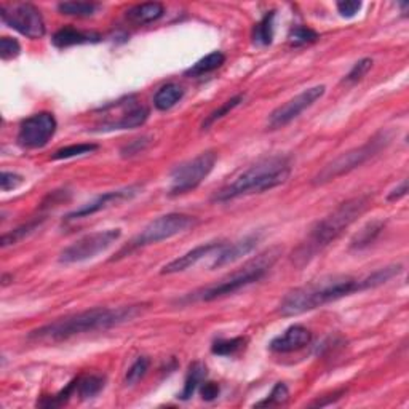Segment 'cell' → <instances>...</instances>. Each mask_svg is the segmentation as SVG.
<instances>
[{"mask_svg":"<svg viewBox=\"0 0 409 409\" xmlns=\"http://www.w3.org/2000/svg\"><path fill=\"white\" fill-rule=\"evenodd\" d=\"M145 306H122L115 309L108 307H96V309L85 310L74 315L58 318L48 324L32 329L27 334V339L34 343H63L76 336L106 331V329L120 327L123 323L133 322L138 315H141Z\"/></svg>","mask_w":409,"mask_h":409,"instance_id":"cell-1","label":"cell"},{"mask_svg":"<svg viewBox=\"0 0 409 409\" xmlns=\"http://www.w3.org/2000/svg\"><path fill=\"white\" fill-rule=\"evenodd\" d=\"M371 197L369 195H360V197L350 199L340 203L333 213H329L327 217L318 221L310 229L304 242L291 254V262L298 268H302L309 264L312 259H315L318 253H322L324 248L336 242L352 224H354L363 213L368 210Z\"/></svg>","mask_w":409,"mask_h":409,"instance_id":"cell-2","label":"cell"},{"mask_svg":"<svg viewBox=\"0 0 409 409\" xmlns=\"http://www.w3.org/2000/svg\"><path fill=\"white\" fill-rule=\"evenodd\" d=\"M366 289L368 283L365 278L349 275L323 277L289 291L280 304V313L283 317H296Z\"/></svg>","mask_w":409,"mask_h":409,"instance_id":"cell-3","label":"cell"},{"mask_svg":"<svg viewBox=\"0 0 409 409\" xmlns=\"http://www.w3.org/2000/svg\"><path fill=\"white\" fill-rule=\"evenodd\" d=\"M291 176V164L287 157H271L257 162L226 187L217 190L213 201H231L251 194H262L282 186Z\"/></svg>","mask_w":409,"mask_h":409,"instance_id":"cell-4","label":"cell"},{"mask_svg":"<svg viewBox=\"0 0 409 409\" xmlns=\"http://www.w3.org/2000/svg\"><path fill=\"white\" fill-rule=\"evenodd\" d=\"M278 256H280L278 248L267 250L262 254L257 256L256 259L248 262L243 268L234 272L232 275L222 278L220 283L211 285V287H206L200 291H195V293H190V296L184 298L182 302H192V301L210 302V301L224 298V296L237 293V291L248 287V285L256 283V282H259L261 278H264L266 273L271 271V267L273 266V262L278 259Z\"/></svg>","mask_w":409,"mask_h":409,"instance_id":"cell-5","label":"cell"},{"mask_svg":"<svg viewBox=\"0 0 409 409\" xmlns=\"http://www.w3.org/2000/svg\"><path fill=\"white\" fill-rule=\"evenodd\" d=\"M390 143V134L387 131H379L378 134L366 141L360 148L350 149L347 152L340 154L338 159H334L331 164H328L318 175L312 179L313 186H323L338 179L339 176H344L347 173L354 171L355 168L366 164L371 160L374 155H378L385 145Z\"/></svg>","mask_w":409,"mask_h":409,"instance_id":"cell-6","label":"cell"},{"mask_svg":"<svg viewBox=\"0 0 409 409\" xmlns=\"http://www.w3.org/2000/svg\"><path fill=\"white\" fill-rule=\"evenodd\" d=\"M197 226V217L182 215V213H170V215L160 216L154 220L150 224L145 226L141 234L136 235L128 246H125L120 253L119 257L128 256L131 251L143 248V246L154 245L159 242H164V240L176 237L179 234L187 232L189 229Z\"/></svg>","mask_w":409,"mask_h":409,"instance_id":"cell-7","label":"cell"},{"mask_svg":"<svg viewBox=\"0 0 409 409\" xmlns=\"http://www.w3.org/2000/svg\"><path fill=\"white\" fill-rule=\"evenodd\" d=\"M216 160L217 154L215 150H206V152H201L195 159L178 165L171 171V197H178V195L192 192V190L197 189L213 171Z\"/></svg>","mask_w":409,"mask_h":409,"instance_id":"cell-8","label":"cell"},{"mask_svg":"<svg viewBox=\"0 0 409 409\" xmlns=\"http://www.w3.org/2000/svg\"><path fill=\"white\" fill-rule=\"evenodd\" d=\"M0 18L10 29H15L31 41L42 38L47 32L41 10L32 3H2Z\"/></svg>","mask_w":409,"mask_h":409,"instance_id":"cell-9","label":"cell"},{"mask_svg":"<svg viewBox=\"0 0 409 409\" xmlns=\"http://www.w3.org/2000/svg\"><path fill=\"white\" fill-rule=\"evenodd\" d=\"M120 237V229H108V231L88 234L67 246L63 253L59 254V262L61 264H77V262L93 259L98 254L104 253L106 250H109Z\"/></svg>","mask_w":409,"mask_h":409,"instance_id":"cell-10","label":"cell"},{"mask_svg":"<svg viewBox=\"0 0 409 409\" xmlns=\"http://www.w3.org/2000/svg\"><path fill=\"white\" fill-rule=\"evenodd\" d=\"M58 123L50 112H38L22 120L18 131V144L24 149H41L55 136Z\"/></svg>","mask_w":409,"mask_h":409,"instance_id":"cell-11","label":"cell"},{"mask_svg":"<svg viewBox=\"0 0 409 409\" xmlns=\"http://www.w3.org/2000/svg\"><path fill=\"white\" fill-rule=\"evenodd\" d=\"M324 92H327V87L324 85H315L304 89L298 96L287 101V103L280 106V108H277L268 115L267 128L268 130H280V128L287 127L288 123L298 119L306 109H309L310 106L315 104L323 96Z\"/></svg>","mask_w":409,"mask_h":409,"instance_id":"cell-12","label":"cell"},{"mask_svg":"<svg viewBox=\"0 0 409 409\" xmlns=\"http://www.w3.org/2000/svg\"><path fill=\"white\" fill-rule=\"evenodd\" d=\"M139 192H141V187L139 186H130V187L119 189V190H110V192L99 195L98 199L89 201V203H85L83 206H80V208L71 211L69 215L66 216V221H76V220H82V217L93 216L94 213H99L101 210L109 208V206L112 205H117L125 200H131L133 197H136Z\"/></svg>","mask_w":409,"mask_h":409,"instance_id":"cell-13","label":"cell"},{"mask_svg":"<svg viewBox=\"0 0 409 409\" xmlns=\"http://www.w3.org/2000/svg\"><path fill=\"white\" fill-rule=\"evenodd\" d=\"M149 119V109L143 104H138L134 98H127L125 108L117 117V120L98 125V131H117V130H133V128L143 127Z\"/></svg>","mask_w":409,"mask_h":409,"instance_id":"cell-14","label":"cell"},{"mask_svg":"<svg viewBox=\"0 0 409 409\" xmlns=\"http://www.w3.org/2000/svg\"><path fill=\"white\" fill-rule=\"evenodd\" d=\"M259 240H261L259 234H251L248 237L238 240V242H235L232 245H224L215 254V261H213L211 268L215 271V268H221L224 266L234 264V262L242 259V257L250 254L251 251L256 248Z\"/></svg>","mask_w":409,"mask_h":409,"instance_id":"cell-15","label":"cell"},{"mask_svg":"<svg viewBox=\"0 0 409 409\" xmlns=\"http://www.w3.org/2000/svg\"><path fill=\"white\" fill-rule=\"evenodd\" d=\"M310 340L312 333L309 329L302 327V324H293L283 334L277 336L268 345V349L275 352V354H291V352L304 349V347L310 344Z\"/></svg>","mask_w":409,"mask_h":409,"instance_id":"cell-16","label":"cell"},{"mask_svg":"<svg viewBox=\"0 0 409 409\" xmlns=\"http://www.w3.org/2000/svg\"><path fill=\"white\" fill-rule=\"evenodd\" d=\"M222 246H224V243H221V242H210V243L200 245V246H197V248L187 251L186 254L176 257L175 261L168 262V264L162 268V273H164V275H170V273H178V272L187 271V268L197 264L199 261L205 259L206 256L217 253V251H220Z\"/></svg>","mask_w":409,"mask_h":409,"instance_id":"cell-17","label":"cell"},{"mask_svg":"<svg viewBox=\"0 0 409 409\" xmlns=\"http://www.w3.org/2000/svg\"><path fill=\"white\" fill-rule=\"evenodd\" d=\"M101 41V36L96 32H85L76 27H63L55 34L52 42L58 48H69L74 45L83 43H96Z\"/></svg>","mask_w":409,"mask_h":409,"instance_id":"cell-18","label":"cell"},{"mask_svg":"<svg viewBox=\"0 0 409 409\" xmlns=\"http://www.w3.org/2000/svg\"><path fill=\"white\" fill-rule=\"evenodd\" d=\"M164 15H165V7L159 2L134 5V7H131L127 11L128 21H131L133 24H138V26H144V24H149V22H154L157 20H160Z\"/></svg>","mask_w":409,"mask_h":409,"instance_id":"cell-19","label":"cell"},{"mask_svg":"<svg viewBox=\"0 0 409 409\" xmlns=\"http://www.w3.org/2000/svg\"><path fill=\"white\" fill-rule=\"evenodd\" d=\"M384 226H385L384 221L378 220L365 224V226L354 235V238L350 240V250L361 251L368 248V246H371L378 240L380 232L384 231Z\"/></svg>","mask_w":409,"mask_h":409,"instance_id":"cell-20","label":"cell"},{"mask_svg":"<svg viewBox=\"0 0 409 409\" xmlns=\"http://www.w3.org/2000/svg\"><path fill=\"white\" fill-rule=\"evenodd\" d=\"M184 96V89L178 83H166L162 87L154 96V106L159 110H170Z\"/></svg>","mask_w":409,"mask_h":409,"instance_id":"cell-21","label":"cell"},{"mask_svg":"<svg viewBox=\"0 0 409 409\" xmlns=\"http://www.w3.org/2000/svg\"><path fill=\"white\" fill-rule=\"evenodd\" d=\"M205 379H206L205 365H201V363H199V361L192 363V365H190V368H189L186 382H184V389L181 390V394H179L178 399H181L184 401L192 399L194 394L200 389V385L203 384Z\"/></svg>","mask_w":409,"mask_h":409,"instance_id":"cell-22","label":"cell"},{"mask_svg":"<svg viewBox=\"0 0 409 409\" xmlns=\"http://www.w3.org/2000/svg\"><path fill=\"white\" fill-rule=\"evenodd\" d=\"M226 63V55L222 52H213L206 55L205 58L199 59L192 67H189L186 71V76L189 77H201L205 74H210V72L220 69V67Z\"/></svg>","mask_w":409,"mask_h":409,"instance_id":"cell-23","label":"cell"},{"mask_svg":"<svg viewBox=\"0 0 409 409\" xmlns=\"http://www.w3.org/2000/svg\"><path fill=\"white\" fill-rule=\"evenodd\" d=\"M273 31H275V11H267L253 29V42L256 45H271L273 41Z\"/></svg>","mask_w":409,"mask_h":409,"instance_id":"cell-24","label":"cell"},{"mask_svg":"<svg viewBox=\"0 0 409 409\" xmlns=\"http://www.w3.org/2000/svg\"><path fill=\"white\" fill-rule=\"evenodd\" d=\"M106 379L98 374H89V376L77 378V389L76 394L80 396L82 400L94 399L101 390L104 389Z\"/></svg>","mask_w":409,"mask_h":409,"instance_id":"cell-25","label":"cell"},{"mask_svg":"<svg viewBox=\"0 0 409 409\" xmlns=\"http://www.w3.org/2000/svg\"><path fill=\"white\" fill-rule=\"evenodd\" d=\"M43 221H45V217H34L32 221L22 224V226H20V227H16L15 231H11L8 234H3L2 240H0V245H2V248H7V246L16 245L18 242H21L22 238L29 237L32 232H36L37 229L42 226Z\"/></svg>","mask_w":409,"mask_h":409,"instance_id":"cell-26","label":"cell"},{"mask_svg":"<svg viewBox=\"0 0 409 409\" xmlns=\"http://www.w3.org/2000/svg\"><path fill=\"white\" fill-rule=\"evenodd\" d=\"M99 5L94 2H61L58 3L59 13L66 16H77V18H88L93 16Z\"/></svg>","mask_w":409,"mask_h":409,"instance_id":"cell-27","label":"cell"},{"mask_svg":"<svg viewBox=\"0 0 409 409\" xmlns=\"http://www.w3.org/2000/svg\"><path fill=\"white\" fill-rule=\"evenodd\" d=\"M246 345V339L245 338H234V339H221L216 340L215 344L211 347V352L215 355H221V357H232L235 354H238L240 350H243Z\"/></svg>","mask_w":409,"mask_h":409,"instance_id":"cell-28","label":"cell"},{"mask_svg":"<svg viewBox=\"0 0 409 409\" xmlns=\"http://www.w3.org/2000/svg\"><path fill=\"white\" fill-rule=\"evenodd\" d=\"M245 96L243 94H237V96H234L232 99H229L224 103L221 108H217L216 110H213L211 114L206 117V119L203 120V123H201V130H208V128L213 125V123H216L217 120H221L222 117H226L229 112H232L237 106H240V103H243Z\"/></svg>","mask_w":409,"mask_h":409,"instance_id":"cell-29","label":"cell"},{"mask_svg":"<svg viewBox=\"0 0 409 409\" xmlns=\"http://www.w3.org/2000/svg\"><path fill=\"white\" fill-rule=\"evenodd\" d=\"M96 149H98V144H92V143L72 144V145H67V148L56 150V152L53 154V160H64V159H72V157L92 154Z\"/></svg>","mask_w":409,"mask_h":409,"instance_id":"cell-30","label":"cell"},{"mask_svg":"<svg viewBox=\"0 0 409 409\" xmlns=\"http://www.w3.org/2000/svg\"><path fill=\"white\" fill-rule=\"evenodd\" d=\"M288 399H289L288 387L283 382H278V384H275V387L272 389L271 395H268L266 400L256 403L254 406H257V408H264V406H283V405H287Z\"/></svg>","mask_w":409,"mask_h":409,"instance_id":"cell-31","label":"cell"},{"mask_svg":"<svg viewBox=\"0 0 409 409\" xmlns=\"http://www.w3.org/2000/svg\"><path fill=\"white\" fill-rule=\"evenodd\" d=\"M317 41H318V34L313 29H310V27H306V26L294 27L289 34L291 47H304V45H309Z\"/></svg>","mask_w":409,"mask_h":409,"instance_id":"cell-32","label":"cell"},{"mask_svg":"<svg viewBox=\"0 0 409 409\" xmlns=\"http://www.w3.org/2000/svg\"><path fill=\"white\" fill-rule=\"evenodd\" d=\"M149 358L148 357H139L136 361L133 363L130 366V369L127 371V376H125V384L127 385H134L138 384L139 380H141L145 374L149 371Z\"/></svg>","mask_w":409,"mask_h":409,"instance_id":"cell-33","label":"cell"},{"mask_svg":"<svg viewBox=\"0 0 409 409\" xmlns=\"http://www.w3.org/2000/svg\"><path fill=\"white\" fill-rule=\"evenodd\" d=\"M371 67H373V59L371 58L360 59L358 63L354 64V67H352L349 74L344 77L343 83H357V82H360L361 78L368 74Z\"/></svg>","mask_w":409,"mask_h":409,"instance_id":"cell-34","label":"cell"},{"mask_svg":"<svg viewBox=\"0 0 409 409\" xmlns=\"http://www.w3.org/2000/svg\"><path fill=\"white\" fill-rule=\"evenodd\" d=\"M21 53V45L16 38L2 37L0 38V58L10 61Z\"/></svg>","mask_w":409,"mask_h":409,"instance_id":"cell-35","label":"cell"},{"mask_svg":"<svg viewBox=\"0 0 409 409\" xmlns=\"http://www.w3.org/2000/svg\"><path fill=\"white\" fill-rule=\"evenodd\" d=\"M149 138H138V139H133V141H130L128 143L127 145H123V148L120 149V154H122V157H133V155H138V154H141V152H144L145 149H148V145H149Z\"/></svg>","mask_w":409,"mask_h":409,"instance_id":"cell-36","label":"cell"},{"mask_svg":"<svg viewBox=\"0 0 409 409\" xmlns=\"http://www.w3.org/2000/svg\"><path fill=\"white\" fill-rule=\"evenodd\" d=\"M22 182H24V178L21 175H16V173L2 171V176H0V187H2V192L18 189Z\"/></svg>","mask_w":409,"mask_h":409,"instance_id":"cell-37","label":"cell"},{"mask_svg":"<svg viewBox=\"0 0 409 409\" xmlns=\"http://www.w3.org/2000/svg\"><path fill=\"white\" fill-rule=\"evenodd\" d=\"M361 8V2L358 0H343V2H338V10L339 13L345 16V18H352L355 16Z\"/></svg>","mask_w":409,"mask_h":409,"instance_id":"cell-38","label":"cell"},{"mask_svg":"<svg viewBox=\"0 0 409 409\" xmlns=\"http://www.w3.org/2000/svg\"><path fill=\"white\" fill-rule=\"evenodd\" d=\"M200 394L205 401H213L220 395V385L215 382H205L203 380V384L200 385Z\"/></svg>","mask_w":409,"mask_h":409,"instance_id":"cell-39","label":"cell"},{"mask_svg":"<svg viewBox=\"0 0 409 409\" xmlns=\"http://www.w3.org/2000/svg\"><path fill=\"white\" fill-rule=\"evenodd\" d=\"M408 194V179H403L401 181V184L399 187H395L394 190H392V192L389 194V197H387V200L389 201H395V200H400V199H403L405 197V195Z\"/></svg>","mask_w":409,"mask_h":409,"instance_id":"cell-40","label":"cell"},{"mask_svg":"<svg viewBox=\"0 0 409 409\" xmlns=\"http://www.w3.org/2000/svg\"><path fill=\"white\" fill-rule=\"evenodd\" d=\"M345 394V390H339V392H334L333 395H328L329 399L328 400H318V401H313L310 406H320V408H323V406H328V405H331V403H334V401H338L340 396H343Z\"/></svg>","mask_w":409,"mask_h":409,"instance_id":"cell-41","label":"cell"}]
</instances>
